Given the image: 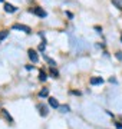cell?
I'll return each instance as SVG.
<instances>
[{
  "label": "cell",
  "mask_w": 122,
  "mask_h": 129,
  "mask_svg": "<svg viewBox=\"0 0 122 129\" xmlns=\"http://www.w3.org/2000/svg\"><path fill=\"white\" fill-rule=\"evenodd\" d=\"M49 105L52 106V108H59V102H57V99H55V98H49Z\"/></svg>",
  "instance_id": "8992f818"
},
{
  "label": "cell",
  "mask_w": 122,
  "mask_h": 129,
  "mask_svg": "<svg viewBox=\"0 0 122 129\" xmlns=\"http://www.w3.org/2000/svg\"><path fill=\"white\" fill-rule=\"evenodd\" d=\"M33 13L36 14V16H39V17H46V14H47L42 7H35L33 9Z\"/></svg>",
  "instance_id": "3957f363"
},
{
  "label": "cell",
  "mask_w": 122,
  "mask_h": 129,
  "mask_svg": "<svg viewBox=\"0 0 122 129\" xmlns=\"http://www.w3.org/2000/svg\"><path fill=\"white\" fill-rule=\"evenodd\" d=\"M16 10L17 9H16L13 5H9V3H6L5 5V12H7V13H14Z\"/></svg>",
  "instance_id": "5b68a950"
},
{
  "label": "cell",
  "mask_w": 122,
  "mask_h": 129,
  "mask_svg": "<svg viewBox=\"0 0 122 129\" xmlns=\"http://www.w3.org/2000/svg\"><path fill=\"white\" fill-rule=\"evenodd\" d=\"M45 60H46L47 63L50 64V66H55V64H56L55 62H53V60H52V59H49V57H46V56H45Z\"/></svg>",
  "instance_id": "2e32d148"
},
{
  "label": "cell",
  "mask_w": 122,
  "mask_h": 129,
  "mask_svg": "<svg viewBox=\"0 0 122 129\" xmlns=\"http://www.w3.org/2000/svg\"><path fill=\"white\" fill-rule=\"evenodd\" d=\"M39 109H40V115L42 116H46L47 115V106H39Z\"/></svg>",
  "instance_id": "ba28073f"
},
{
  "label": "cell",
  "mask_w": 122,
  "mask_h": 129,
  "mask_svg": "<svg viewBox=\"0 0 122 129\" xmlns=\"http://www.w3.org/2000/svg\"><path fill=\"white\" fill-rule=\"evenodd\" d=\"M50 75H52V78H59V73H57V70H55L53 68L50 69Z\"/></svg>",
  "instance_id": "5bb4252c"
},
{
  "label": "cell",
  "mask_w": 122,
  "mask_h": 129,
  "mask_svg": "<svg viewBox=\"0 0 122 129\" xmlns=\"http://www.w3.org/2000/svg\"><path fill=\"white\" fill-rule=\"evenodd\" d=\"M2 2H5V0H0V3H2Z\"/></svg>",
  "instance_id": "44dd1931"
},
{
  "label": "cell",
  "mask_w": 122,
  "mask_h": 129,
  "mask_svg": "<svg viewBox=\"0 0 122 129\" xmlns=\"http://www.w3.org/2000/svg\"><path fill=\"white\" fill-rule=\"evenodd\" d=\"M109 82L111 83H116V79L115 78H109Z\"/></svg>",
  "instance_id": "ac0fdd59"
},
{
  "label": "cell",
  "mask_w": 122,
  "mask_h": 129,
  "mask_svg": "<svg viewBox=\"0 0 122 129\" xmlns=\"http://www.w3.org/2000/svg\"><path fill=\"white\" fill-rule=\"evenodd\" d=\"M115 56H116L118 60H122V52H116V55H115Z\"/></svg>",
  "instance_id": "e0dca14e"
},
{
  "label": "cell",
  "mask_w": 122,
  "mask_h": 129,
  "mask_svg": "<svg viewBox=\"0 0 122 129\" xmlns=\"http://www.w3.org/2000/svg\"><path fill=\"white\" fill-rule=\"evenodd\" d=\"M12 29L13 30H22V32L24 33H30V27L29 26H26V24H19V23H16L12 26Z\"/></svg>",
  "instance_id": "6da1fadb"
},
{
  "label": "cell",
  "mask_w": 122,
  "mask_h": 129,
  "mask_svg": "<svg viewBox=\"0 0 122 129\" xmlns=\"http://www.w3.org/2000/svg\"><path fill=\"white\" fill-rule=\"evenodd\" d=\"M27 55H29V59L32 60L33 63H38V62H39V56H38V53L33 50V49H29Z\"/></svg>",
  "instance_id": "7a4b0ae2"
},
{
  "label": "cell",
  "mask_w": 122,
  "mask_h": 129,
  "mask_svg": "<svg viewBox=\"0 0 122 129\" xmlns=\"http://www.w3.org/2000/svg\"><path fill=\"white\" fill-rule=\"evenodd\" d=\"M95 30H96V32H102V29H101V27H99V26H96V27H95Z\"/></svg>",
  "instance_id": "d6986e66"
},
{
  "label": "cell",
  "mask_w": 122,
  "mask_h": 129,
  "mask_svg": "<svg viewBox=\"0 0 122 129\" xmlns=\"http://www.w3.org/2000/svg\"><path fill=\"white\" fill-rule=\"evenodd\" d=\"M121 42H122V36H121Z\"/></svg>",
  "instance_id": "7402d4cb"
},
{
  "label": "cell",
  "mask_w": 122,
  "mask_h": 129,
  "mask_svg": "<svg viewBox=\"0 0 122 129\" xmlns=\"http://www.w3.org/2000/svg\"><path fill=\"white\" fill-rule=\"evenodd\" d=\"M103 79L101 76H95V78H90V85H102Z\"/></svg>",
  "instance_id": "277c9868"
},
{
  "label": "cell",
  "mask_w": 122,
  "mask_h": 129,
  "mask_svg": "<svg viewBox=\"0 0 122 129\" xmlns=\"http://www.w3.org/2000/svg\"><path fill=\"white\" fill-rule=\"evenodd\" d=\"M112 3L113 5H116V7L119 10H122V3H121V0H112Z\"/></svg>",
  "instance_id": "4fadbf2b"
},
{
  "label": "cell",
  "mask_w": 122,
  "mask_h": 129,
  "mask_svg": "<svg viewBox=\"0 0 122 129\" xmlns=\"http://www.w3.org/2000/svg\"><path fill=\"white\" fill-rule=\"evenodd\" d=\"M39 52H45V49H46V42L43 40V43H40V45H39Z\"/></svg>",
  "instance_id": "7c38bea8"
},
{
  "label": "cell",
  "mask_w": 122,
  "mask_h": 129,
  "mask_svg": "<svg viewBox=\"0 0 122 129\" xmlns=\"http://www.w3.org/2000/svg\"><path fill=\"white\" fill-rule=\"evenodd\" d=\"M7 36H9V30H2V32H0V42L5 40Z\"/></svg>",
  "instance_id": "52a82bcc"
},
{
  "label": "cell",
  "mask_w": 122,
  "mask_h": 129,
  "mask_svg": "<svg viewBox=\"0 0 122 129\" xmlns=\"http://www.w3.org/2000/svg\"><path fill=\"white\" fill-rule=\"evenodd\" d=\"M47 95H49V89H47V88L42 89V90L39 92V96H40V98H45V96H47Z\"/></svg>",
  "instance_id": "9c48e42d"
},
{
  "label": "cell",
  "mask_w": 122,
  "mask_h": 129,
  "mask_svg": "<svg viewBox=\"0 0 122 129\" xmlns=\"http://www.w3.org/2000/svg\"><path fill=\"white\" fill-rule=\"evenodd\" d=\"M3 116H5V118H6L7 120H9V122H13V119H12V116H10V115H9V113H7L6 111H3Z\"/></svg>",
  "instance_id": "9a60e30c"
},
{
  "label": "cell",
  "mask_w": 122,
  "mask_h": 129,
  "mask_svg": "<svg viewBox=\"0 0 122 129\" xmlns=\"http://www.w3.org/2000/svg\"><path fill=\"white\" fill-rule=\"evenodd\" d=\"M116 128H119V129H122V125H121V123H116Z\"/></svg>",
  "instance_id": "ffe728a7"
},
{
  "label": "cell",
  "mask_w": 122,
  "mask_h": 129,
  "mask_svg": "<svg viewBox=\"0 0 122 129\" xmlns=\"http://www.w3.org/2000/svg\"><path fill=\"white\" fill-rule=\"evenodd\" d=\"M59 109H60V112L66 113V112H69V106H68V105H60V106H59Z\"/></svg>",
  "instance_id": "8fae6325"
},
{
  "label": "cell",
  "mask_w": 122,
  "mask_h": 129,
  "mask_svg": "<svg viewBox=\"0 0 122 129\" xmlns=\"http://www.w3.org/2000/svg\"><path fill=\"white\" fill-rule=\"evenodd\" d=\"M46 79H47L46 73H45V72H43V70H40V73H39V80H40V82H45V80H46Z\"/></svg>",
  "instance_id": "30bf717a"
}]
</instances>
